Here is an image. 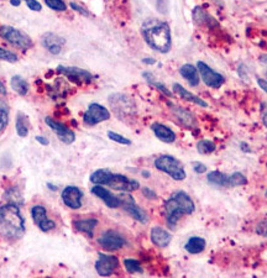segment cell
<instances>
[{"label": "cell", "instance_id": "7dc6e473", "mask_svg": "<svg viewBox=\"0 0 267 278\" xmlns=\"http://www.w3.org/2000/svg\"><path fill=\"white\" fill-rule=\"evenodd\" d=\"M10 4H12L13 7H19V5L21 4V0H10Z\"/></svg>", "mask_w": 267, "mask_h": 278}, {"label": "cell", "instance_id": "7bdbcfd3", "mask_svg": "<svg viewBox=\"0 0 267 278\" xmlns=\"http://www.w3.org/2000/svg\"><path fill=\"white\" fill-rule=\"evenodd\" d=\"M35 138H36L37 143H40V144H41V145H44V146H47L50 144L49 140H47L46 137H44V136H36V137H35Z\"/></svg>", "mask_w": 267, "mask_h": 278}, {"label": "cell", "instance_id": "f35d334b", "mask_svg": "<svg viewBox=\"0 0 267 278\" xmlns=\"http://www.w3.org/2000/svg\"><path fill=\"white\" fill-rule=\"evenodd\" d=\"M25 3L28 4L29 9L33 12H41L42 10V5L37 0H25Z\"/></svg>", "mask_w": 267, "mask_h": 278}, {"label": "cell", "instance_id": "8992f818", "mask_svg": "<svg viewBox=\"0 0 267 278\" xmlns=\"http://www.w3.org/2000/svg\"><path fill=\"white\" fill-rule=\"evenodd\" d=\"M0 36L7 40L13 46L21 50H28L33 47V40L21 30L13 28V26H2L0 28Z\"/></svg>", "mask_w": 267, "mask_h": 278}, {"label": "cell", "instance_id": "44dd1931", "mask_svg": "<svg viewBox=\"0 0 267 278\" xmlns=\"http://www.w3.org/2000/svg\"><path fill=\"white\" fill-rule=\"evenodd\" d=\"M208 182L212 186L219 187V188H231L230 184V176L224 175L223 172L219 171H212L208 173Z\"/></svg>", "mask_w": 267, "mask_h": 278}, {"label": "cell", "instance_id": "f907efd6", "mask_svg": "<svg viewBox=\"0 0 267 278\" xmlns=\"http://www.w3.org/2000/svg\"><path fill=\"white\" fill-rule=\"evenodd\" d=\"M143 176H144V177H150V173H149V172H143Z\"/></svg>", "mask_w": 267, "mask_h": 278}, {"label": "cell", "instance_id": "7c38bea8", "mask_svg": "<svg viewBox=\"0 0 267 278\" xmlns=\"http://www.w3.org/2000/svg\"><path fill=\"white\" fill-rule=\"evenodd\" d=\"M119 266V260L116 256L113 255H104V253H99V258L95 262V269L97 273L101 277L110 276L114 273V271Z\"/></svg>", "mask_w": 267, "mask_h": 278}, {"label": "cell", "instance_id": "52a82bcc", "mask_svg": "<svg viewBox=\"0 0 267 278\" xmlns=\"http://www.w3.org/2000/svg\"><path fill=\"white\" fill-rule=\"evenodd\" d=\"M120 199V207L124 208V210L129 215H131L135 220L140 221V223L146 224L149 221L148 214L144 212L140 207L135 203L134 198L130 196L127 192H124L121 196H119Z\"/></svg>", "mask_w": 267, "mask_h": 278}, {"label": "cell", "instance_id": "cb8c5ba5", "mask_svg": "<svg viewBox=\"0 0 267 278\" xmlns=\"http://www.w3.org/2000/svg\"><path fill=\"white\" fill-rule=\"evenodd\" d=\"M173 89H175V92L177 93L181 98L184 99V100L191 101V103L196 104V105L203 106V108H207L208 106V104L205 103L203 99H200L199 97H197V95H194L193 93H191V92H188L187 89H184L182 85L178 84V83H175V84H173Z\"/></svg>", "mask_w": 267, "mask_h": 278}, {"label": "cell", "instance_id": "277c9868", "mask_svg": "<svg viewBox=\"0 0 267 278\" xmlns=\"http://www.w3.org/2000/svg\"><path fill=\"white\" fill-rule=\"evenodd\" d=\"M90 182L99 186H108L110 188L120 192H130L136 191L140 188V183L138 181L131 180L124 175L113 173L109 170H97L90 175Z\"/></svg>", "mask_w": 267, "mask_h": 278}, {"label": "cell", "instance_id": "4fadbf2b", "mask_svg": "<svg viewBox=\"0 0 267 278\" xmlns=\"http://www.w3.org/2000/svg\"><path fill=\"white\" fill-rule=\"evenodd\" d=\"M31 216H33L35 224L39 225L41 231L47 232L56 228V223L47 216L46 208L42 207V205H34L33 209H31Z\"/></svg>", "mask_w": 267, "mask_h": 278}, {"label": "cell", "instance_id": "9a60e30c", "mask_svg": "<svg viewBox=\"0 0 267 278\" xmlns=\"http://www.w3.org/2000/svg\"><path fill=\"white\" fill-rule=\"evenodd\" d=\"M58 72L66 76L67 78L77 83H90L93 81V76L85 69L78 68V67H58Z\"/></svg>", "mask_w": 267, "mask_h": 278}, {"label": "cell", "instance_id": "2e32d148", "mask_svg": "<svg viewBox=\"0 0 267 278\" xmlns=\"http://www.w3.org/2000/svg\"><path fill=\"white\" fill-rule=\"evenodd\" d=\"M82 198H83V193L76 186H67L62 191L63 203L71 209L76 210L82 207Z\"/></svg>", "mask_w": 267, "mask_h": 278}, {"label": "cell", "instance_id": "d590c367", "mask_svg": "<svg viewBox=\"0 0 267 278\" xmlns=\"http://www.w3.org/2000/svg\"><path fill=\"white\" fill-rule=\"evenodd\" d=\"M108 137L110 138L111 141H114V143L120 144V145H130V144H131V141H130L129 138H126L122 135H119V133L114 132V131H108Z\"/></svg>", "mask_w": 267, "mask_h": 278}, {"label": "cell", "instance_id": "ac0fdd59", "mask_svg": "<svg viewBox=\"0 0 267 278\" xmlns=\"http://www.w3.org/2000/svg\"><path fill=\"white\" fill-rule=\"evenodd\" d=\"M92 193L94 194L95 197H98L99 199L103 200L109 208L111 209H115V208L120 207V199L119 197L114 196L110 191H108L106 188H104L103 186H99V184H95L92 188Z\"/></svg>", "mask_w": 267, "mask_h": 278}, {"label": "cell", "instance_id": "484cf974", "mask_svg": "<svg viewBox=\"0 0 267 278\" xmlns=\"http://www.w3.org/2000/svg\"><path fill=\"white\" fill-rule=\"evenodd\" d=\"M205 246H207V242H205V240L203 239V237L192 236V237H189L188 241L186 242L184 247H186V250L188 251L189 253L197 255V253H200L204 251Z\"/></svg>", "mask_w": 267, "mask_h": 278}, {"label": "cell", "instance_id": "ee69618b", "mask_svg": "<svg viewBox=\"0 0 267 278\" xmlns=\"http://www.w3.org/2000/svg\"><path fill=\"white\" fill-rule=\"evenodd\" d=\"M257 84L260 85V88L263 90V92L267 93V81H265V79L257 78Z\"/></svg>", "mask_w": 267, "mask_h": 278}, {"label": "cell", "instance_id": "9c48e42d", "mask_svg": "<svg viewBox=\"0 0 267 278\" xmlns=\"http://www.w3.org/2000/svg\"><path fill=\"white\" fill-rule=\"evenodd\" d=\"M109 119H110V111L105 106L98 103L90 104L84 114V122L89 126H94V125L106 121Z\"/></svg>", "mask_w": 267, "mask_h": 278}, {"label": "cell", "instance_id": "5bb4252c", "mask_svg": "<svg viewBox=\"0 0 267 278\" xmlns=\"http://www.w3.org/2000/svg\"><path fill=\"white\" fill-rule=\"evenodd\" d=\"M45 122L49 125L50 129L58 136V138H60L63 144L69 145V144L74 143V140H76V135H74L73 131L69 130L66 125L61 124V122L56 121V120L51 119V117H46V119H45Z\"/></svg>", "mask_w": 267, "mask_h": 278}, {"label": "cell", "instance_id": "4dcf8cb0", "mask_svg": "<svg viewBox=\"0 0 267 278\" xmlns=\"http://www.w3.org/2000/svg\"><path fill=\"white\" fill-rule=\"evenodd\" d=\"M124 266L125 268H126V271L130 272V273H143L144 272L140 262L132 260V258H126V260H124Z\"/></svg>", "mask_w": 267, "mask_h": 278}, {"label": "cell", "instance_id": "60d3db41", "mask_svg": "<svg viewBox=\"0 0 267 278\" xmlns=\"http://www.w3.org/2000/svg\"><path fill=\"white\" fill-rule=\"evenodd\" d=\"M193 168L197 173L207 172V166L200 164V162H193Z\"/></svg>", "mask_w": 267, "mask_h": 278}, {"label": "cell", "instance_id": "ba28073f", "mask_svg": "<svg viewBox=\"0 0 267 278\" xmlns=\"http://www.w3.org/2000/svg\"><path fill=\"white\" fill-rule=\"evenodd\" d=\"M197 69H198L200 74V78L203 79V82H204L205 85H208V87L218 89V88H220L221 85L224 84V82H225V78H224L223 74L215 72L214 69L210 68L209 66L205 65L202 61H198V63H197Z\"/></svg>", "mask_w": 267, "mask_h": 278}, {"label": "cell", "instance_id": "4316f807", "mask_svg": "<svg viewBox=\"0 0 267 278\" xmlns=\"http://www.w3.org/2000/svg\"><path fill=\"white\" fill-rule=\"evenodd\" d=\"M17 133L20 137H26L29 135V120L25 114L19 111L17 115Z\"/></svg>", "mask_w": 267, "mask_h": 278}, {"label": "cell", "instance_id": "f6af8a7d", "mask_svg": "<svg viewBox=\"0 0 267 278\" xmlns=\"http://www.w3.org/2000/svg\"><path fill=\"white\" fill-rule=\"evenodd\" d=\"M262 121H263V125H265L266 129H267V109H265V110H263V114H262Z\"/></svg>", "mask_w": 267, "mask_h": 278}, {"label": "cell", "instance_id": "ab89813d", "mask_svg": "<svg viewBox=\"0 0 267 278\" xmlns=\"http://www.w3.org/2000/svg\"><path fill=\"white\" fill-rule=\"evenodd\" d=\"M71 8L73 10H76L77 13H79V14H82L83 15V17H88V15H89V13L87 12V10L84 9V8H82V7H79L78 4H76V3H71Z\"/></svg>", "mask_w": 267, "mask_h": 278}, {"label": "cell", "instance_id": "f5cc1de1", "mask_svg": "<svg viewBox=\"0 0 267 278\" xmlns=\"http://www.w3.org/2000/svg\"><path fill=\"white\" fill-rule=\"evenodd\" d=\"M266 74H267V73H266Z\"/></svg>", "mask_w": 267, "mask_h": 278}, {"label": "cell", "instance_id": "83f0119b", "mask_svg": "<svg viewBox=\"0 0 267 278\" xmlns=\"http://www.w3.org/2000/svg\"><path fill=\"white\" fill-rule=\"evenodd\" d=\"M10 85L14 89V92H17L20 95H26L29 92V84L23 77L20 76H14L10 81Z\"/></svg>", "mask_w": 267, "mask_h": 278}, {"label": "cell", "instance_id": "8d00e7d4", "mask_svg": "<svg viewBox=\"0 0 267 278\" xmlns=\"http://www.w3.org/2000/svg\"><path fill=\"white\" fill-rule=\"evenodd\" d=\"M9 124V109H2L0 110V132L5 130Z\"/></svg>", "mask_w": 267, "mask_h": 278}, {"label": "cell", "instance_id": "d4e9b609", "mask_svg": "<svg viewBox=\"0 0 267 278\" xmlns=\"http://www.w3.org/2000/svg\"><path fill=\"white\" fill-rule=\"evenodd\" d=\"M74 228H76L78 231L83 232V234L87 235V236L93 237L94 235V229L97 228L98 220L97 219H82V220L74 221Z\"/></svg>", "mask_w": 267, "mask_h": 278}, {"label": "cell", "instance_id": "74e56055", "mask_svg": "<svg viewBox=\"0 0 267 278\" xmlns=\"http://www.w3.org/2000/svg\"><path fill=\"white\" fill-rule=\"evenodd\" d=\"M256 232H257L258 235H261V236L267 237V219L257 224V226H256Z\"/></svg>", "mask_w": 267, "mask_h": 278}, {"label": "cell", "instance_id": "b9f144b4", "mask_svg": "<svg viewBox=\"0 0 267 278\" xmlns=\"http://www.w3.org/2000/svg\"><path fill=\"white\" fill-rule=\"evenodd\" d=\"M143 193H144V196H145L146 198H150V199H155V198H156V193H155L154 191H151L150 188H148V187L143 189Z\"/></svg>", "mask_w": 267, "mask_h": 278}, {"label": "cell", "instance_id": "bcb514c9", "mask_svg": "<svg viewBox=\"0 0 267 278\" xmlns=\"http://www.w3.org/2000/svg\"><path fill=\"white\" fill-rule=\"evenodd\" d=\"M0 94L7 95V89H5V85L0 82Z\"/></svg>", "mask_w": 267, "mask_h": 278}, {"label": "cell", "instance_id": "f1b7e54d", "mask_svg": "<svg viewBox=\"0 0 267 278\" xmlns=\"http://www.w3.org/2000/svg\"><path fill=\"white\" fill-rule=\"evenodd\" d=\"M143 76H144V78L146 79V81L150 83L151 85H154L155 88H157V89H159L160 92H162L165 95H167V97H172V93H171L170 90L167 89L166 85H164V84H162V83L157 82L156 78H155V77L152 76L151 73H149V72H145V73H144Z\"/></svg>", "mask_w": 267, "mask_h": 278}, {"label": "cell", "instance_id": "816d5d0a", "mask_svg": "<svg viewBox=\"0 0 267 278\" xmlns=\"http://www.w3.org/2000/svg\"><path fill=\"white\" fill-rule=\"evenodd\" d=\"M265 196H266V198H267V192H266V194H265Z\"/></svg>", "mask_w": 267, "mask_h": 278}, {"label": "cell", "instance_id": "30bf717a", "mask_svg": "<svg viewBox=\"0 0 267 278\" xmlns=\"http://www.w3.org/2000/svg\"><path fill=\"white\" fill-rule=\"evenodd\" d=\"M109 103H110L115 114L120 117L129 116L135 111V105H134L131 99L124 94H113L109 98Z\"/></svg>", "mask_w": 267, "mask_h": 278}, {"label": "cell", "instance_id": "e575fe53", "mask_svg": "<svg viewBox=\"0 0 267 278\" xmlns=\"http://www.w3.org/2000/svg\"><path fill=\"white\" fill-rule=\"evenodd\" d=\"M0 60L7 61V62L10 63H15L18 62V56L14 52H12V51L0 47Z\"/></svg>", "mask_w": 267, "mask_h": 278}, {"label": "cell", "instance_id": "6da1fadb", "mask_svg": "<svg viewBox=\"0 0 267 278\" xmlns=\"http://www.w3.org/2000/svg\"><path fill=\"white\" fill-rule=\"evenodd\" d=\"M25 234V219L17 204L8 203L0 207V235L5 239L18 240Z\"/></svg>", "mask_w": 267, "mask_h": 278}, {"label": "cell", "instance_id": "e0dca14e", "mask_svg": "<svg viewBox=\"0 0 267 278\" xmlns=\"http://www.w3.org/2000/svg\"><path fill=\"white\" fill-rule=\"evenodd\" d=\"M66 44L65 39L53 33H47L42 36V45L52 55H58L62 51L63 45Z\"/></svg>", "mask_w": 267, "mask_h": 278}, {"label": "cell", "instance_id": "7a4b0ae2", "mask_svg": "<svg viewBox=\"0 0 267 278\" xmlns=\"http://www.w3.org/2000/svg\"><path fill=\"white\" fill-rule=\"evenodd\" d=\"M143 35L148 45L157 52L167 53L172 46L171 30L168 24L160 20L146 21L143 26Z\"/></svg>", "mask_w": 267, "mask_h": 278}, {"label": "cell", "instance_id": "c3c4849f", "mask_svg": "<svg viewBox=\"0 0 267 278\" xmlns=\"http://www.w3.org/2000/svg\"><path fill=\"white\" fill-rule=\"evenodd\" d=\"M47 187H49L51 191H53V192H56L58 189L57 186H53V184H51V183H47Z\"/></svg>", "mask_w": 267, "mask_h": 278}, {"label": "cell", "instance_id": "d6986e66", "mask_svg": "<svg viewBox=\"0 0 267 278\" xmlns=\"http://www.w3.org/2000/svg\"><path fill=\"white\" fill-rule=\"evenodd\" d=\"M151 241L152 244L156 245L157 247H167L170 245L171 240H172V236H171L170 232L167 230L160 228V226H155V228L151 229Z\"/></svg>", "mask_w": 267, "mask_h": 278}, {"label": "cell", "instance_id": "ffe728a7", "mask_svg": "<svg viewBox=\"0 0 267 278\" xmlns=\"http://www.w3.org/2000/svg\"><path fill=\"white\" fill-rule=\"evenodd\" d=\"M151 129L154 131L155 135H156V137L160 138L161 141H164V143L166 144L175 143L176 133L173 132L170 127L166 126V125L160 124V122H155V124H152Z\"/></svg>", "mask_w": 267, "mask_h": 278}, {"label": "cell", "instance_id": "681fc988", "mask_svg": "<svg viewBox=\"0 0 267 278\" xmlns=\"http://www.w3.org/2000/svg\"><path fill=\"white\" fill-rule=\"evenodd\" d=\"M144 62H145V63H150V65H154L155 61L152 60V58H145V60H144Z\"/></svg>", "mask_w": 267, "mask_h": 278}, {"label": "cell", "instance_id": "7402d4cb", "mask_svg": "<svg viewBox=\"0 0 267 278\" xmlns=\"http://www.w3.org/2000/svg\"><path fill=\"white\" fill-rule=\"evenodd\" d=\"M170 106L172 108V113L176 116V119H177L178 121L183 125V126H186V127L193 126L194 122H196V120H194V116L189 113L188 110H186L184 108H181V106L172 105V104H171Z\"/></svg>", "mask_w": 267, "mask_h": 278}, {"label": "cell", "instance_id": "836d02e7", "mask_svg": "<svg viewBox=\"0 0 267 278\" xmlns=\"http://www.w3.org/2000/svg\"><path fill=\"white\" fill-rule=\"evenodd\" d=\"M193 19L196 20L197 24H204L205 21L209 20V15L203 10V8L197 7L196 9L193 10Z\"/></svg>", "mask_w": 267, "mask_h": 278}, {"label": "cell", "instance_id": "1f68e13d", "mask_svg": "<svg viewBox=\"0 0 267 278\" xmlns=\"http://www.w3.org/2000/svg\"><path fill=\"white\" fill-rule=\"evenodd\" d=\"M246 183H247V180L242 173L235 172L230 176L231 188H234V187H239V186H245Z\"/></svg>", "mask_w": 267, "mask_h": 278}, {"label": "cell", "instance_id": "d6a6232c", "mask_svg": "<svg viewBox=\"0 0 267 278\" xmlns=\"http://www.w3.org/2000/svg\"><path fill=\"white\" fill-rule=\"evenodd\" d=\"M47 7L55 12H66L67 5L63 0H45Z\"/></svg>", "mask_w": 267, "mask_h": 278}, {"label": "cell", "instance_id": "3957f363", "mask_svg": "<svg viewBox=\"0 0 267 278\" xmlns=\"http://www.w3.org/2000/svg\"><path fill=\"white\" fill-rule=\"evenodd\" d=\"M196 210L193 200L184 192H177L165 203V215L168 226L175 229L183 215H189Z\"/></svg>", "mask_w": 267, "mask_h": 278}, {"label": "cell", "instance_id": "5b68a950", "mask_svg": "<svg viewBox=\"0 0 267 278\" xmlns=\"http://www.w3.org/2000/svg\"><path fill=\"white\" fill-rule=\"evenodd\" d=\"M155 167L161 172L172 177L175 181H183L186 178V171L182 164L170 155H164L155 160Z\"/></svg>", "mask_w": 267, "mask_h": 278}, {"label": "cell", "instance_id": "f546056e", "mask_svg": "<svg viewBox=\"0 0 267 278\" xmlns=\"http://www.w3.org/2000/svg\"><path fill=\"white\" fill-rule=\"evenodd\" d=\"M215 149H217L215 144L213 143V141H209V140H202L197 144V150H198L199 154H202V155L212 154V152L215 151Z\"/></svg>", "mask_w": 267, "mask_h": 278}, {"label": "cell", "instance_id": "603a6c76", "mask_svg": "<svg viewBox=\"0 0 267 278\" xmlns=\"http://www.w3.org/2000/svg\"><path fill=\"white\" fill-rule=\"evenodd\" d=\"M180 73L181 76H182L183 78L189 83V85H192V87H197V85L199 84L200 79H199L198 69H197L194 66L188 65V63H187V65H183L180 68Z\"/></svg>", "mask_w": 267, "mask_h": 278}, {"label": "cell", "instance_id": "8fae6325", "mask_svg": "<svg viewBox=\"0 0 267 278\" xmlns=\"http://www.w3.org/2000/svg\"><path fill=\"white\" fill-rule=\"evenodd\" d=\"M99 245L104 250L106 251H115L121 248L122 246L126 244V240L124 239L122 235H120L119 232L113 231V230H109L105 231L98 240Z\"/></svg>", "mask_w": 267, "mask_h": 278}]
</instances>
